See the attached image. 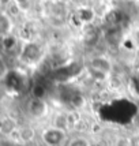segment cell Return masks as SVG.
Wrapping results in <instances>:
<instances>
[{
	"mask_svg": "<svg viewBox=\"0 0 139 146\" xmlns=\"http://www.w3.org/2000/svg\"><path fill=\"white\" fill-rule=\"evenodd\" d=\"M41 139L46 146H62L66 141V130L57 127H49L41 134Z\"/></svg>",
	"mask_w": 139,
	"mask_h": 146,
	"instance_id": "obj_1",
	"label": "cell"
},
{
	"mask_svg": "<svg viewBox=\"0 0 139 146\" xmlns=\"http://www.w3.org/2000/svg\"><path fill=\"white\" fill-rule=\"evenodd\" d=\"M46 111H48V108H46V102L44 101V98L33 97L32 100L27 102V113L34 119H40V117L45 116Z\"/></svg>",
	"mask_w": 139,
	"mask_h": 146,
	"instance_id": "obj_2",
	"label": "cell"
},
{
	"mask_svg": "<svg viewBox=\"0 0 139 146\" xmlns=\"http://www.w3.org/2000/svg\"><path fill=\"white\" fill-rule=\"evenodd\" d=\"M40 46L36 45L34 46V51L32 52V42H29L27 45H25L22 49H21V57H23L25 62H29V63H33L38 60V56H40Z\"/></svg>",
	"mask_w": 139,
	"mask_h": 146,
	"instance_id": "obj_3",
	"label": "cell"
},
{
	"mask_svg": "<svg viewBox=\"0 0 139 146\" xmlns=\"http://www.w3.org/2000/svg\"><path fill=\"white\" fill-rule=\"evenodd\" d=\"M13 21L4 13H0V38H6L11 34Z\"/></svg>",
	"mask_w": 139,
	"mask_h": 146,
	"instance_id": "obj_4",
	"label": "cell"
},
{
	"mask_svg": "<svg viewBox=\"0 0 139 146\" xmlns=\"http://www.w3.org/2000/svg\"><path fill=\"white\" fill-rule=\"evenodd\" d=\"M91 67L95 71H101V72H109L111 71V63L104 57H95L91 62Z\"/></svg>",
	"mask_w": 139,
	"mask_h": 146,
	"instance_id": "obj_5",
	"label": "cell"
},
{
	"mask_svg": "<svg viewBox=\"0 0 139 146\" xmlns=\"http://www.w3.org/2000/svg\"><path fill=\"white\" fill-rule=\"evenodd\" d=\"M19 138L23 142H30L34 138V130L30 127H23L19 130Z\"/></svg>",
	"mask_w": 139,
	"mask_h": 146,
	"instance_id": "obj_6",
	"label": "cell"
},
{
	"mask_svg": "<svg viewBox=\"0 0 139 146\" xmlns=\"http://www.w3.org/2000/svg\"><path fill=\"white\" fill-rule=\"evenodd\" d=\"M67 146H90V142L85 137H75L71 141H68Z\"/></svg>",
	"mask_w": 139,
	"mask_h": 146,
	"instance_id": "obj_7",
	"label": "cell"
}]
</instances>
